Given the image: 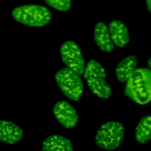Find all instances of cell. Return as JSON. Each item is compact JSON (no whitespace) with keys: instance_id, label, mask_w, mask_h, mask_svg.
Returning <instances> with one entry per match:
<instances>
[{"instance_id":"obj_2","label":"cell","mask_w":151,"mask_h":151,"mask_svg":"<svg viewBox=\"0 0 151 151\" xmlns=\"http://www.w3.org/2000/svg\"><path fill=\"white\" fill-rule=\"evenodd\" d=\"M12 18L17 22L31 27H42L52 19V14L46 6L40 4H29L14 8Z\"/></svg>"},{"instance_id":"obj_6","label":"cell","mask_w":151,"mask_h":151,"mask_svg":"<svg viewBox=\"0 0 151 151\" xmlns=\"http://www.w3.org/2000/svg\"><path fill=\"white\" fill-rule=\"evenodd\" d=\"M60 53L66 67L79 76L83 74L85 60L80 46L73 41H66L60 46Z\"/></svg>"},{"instance_id":"obj_14","label":"cell","mask_w":151,"mask_h":151,"mask_svg":"<svg viewBox=\"0 0 151 151\" xmlns=\"http://www.w3.org/2000/svg\"><path fill=\"white\" fill-rule=\"evenodd\" d=\"M45 2L51 8L60 11H67L71 6L70 0H45Z\"/></svg>"},{"instance_id":"obj_16","label":"cell","mask_w":151,"mask_h":151,"mask_svg":"<svg viewBox=\"0 0 151 151\" xmlns=\"http://www.w3.org/2000/svg\"><path fill=\"white\" fill-rule=\"evenodd\" d=\"M147 64L148 68L151 70V56H150V57H149V58L148 59L147 62Z\"/></svg>"},{"instance_id":"obj_8","label":"cell","mask_w":151,"mask_h":151,"mask_svg":"<svg viewBox=\"0 0 151 151\" xmlns=\"http://www.w3.org/2000/svg\"><path fill=\"white\" fill-rule=\"evenodd\" d=\"M24 134L20 126L12 122L0 120V142L14 144L19 142Z\"/></svg>"},{"instance_id":"obj_1","label":"cell","mask_w":151,"mask_h":151,"mask_svg":"<svg viewBox=\"0 0 151 151\" xmlns=\"http://www.w3.org/2000/svg\"><path fill=\"white\" fill-rule=\"evenodd\" d=\"M124 95L134 103L145 105L151 101V70L137 68L126 82Z\"/></svg>"},{"instance_id":"obj_11","label":"cell","mask_w":151,"mask_h":151,"mask_svg":"<svg viewBox=\"0 0 151 151\" xmlns=\"http://www.w3.org/2000/svg\"><path fill=\"white\" fill-rule=\"evenodd\" d=\"M137 65V57L136 55H130L123 58L116 66V80L121 83L127 82L136 70Z\"/></svg>"},{"instance_id":"obj_5","label":"cell","mask_w":151,"mask_h":151,"mask_svg":"<svg viewBox=\"0 0 151 151\" xmlns=\"http://www.w3.org/2000/svg\"><path fill=\"white\" fill-rule=\"evenodd\" d=\"M124 137V127L117 121H110L103 124L97 130L95 142L100 148L107 150L117 149Z\"/></svg>"},{"instance_id":"obj_3","label":"cell","mask_w":151,"mask_h":151,"mask_svg":"<svg viewBox=\"0 0 151 151\" xmlns=\"http://www.w3.org/2000/svg\"><path fill=\"white\" fill-rule=\"evenodd\" d=\"M83 77L93 94L104 99L111 96V88L106 80L105 69L99 61L94 59L89 60L86 65Z\"/></svg>"},{"instance_id":"obj_15","label":"cell","mask_w":151,"mask_h":151,"mask_svg":"<svg viewBox=\"0 0 151 151\" xmlns=\"http://www.w3.org/2000/svg\"><path fill=\"white\" fill-rule=\"evenodd\" d=\"M145 2H146L148 11L151 14V0H146Z\"/></svg>"},{"instance_id":"obj_4","label":"cell","mask_w":151,"mask_h":151,"mask_svg":"<svg viewBox=\"0 0 151 151\" xmlns=\"http://www.w3.org/2000/svg\"><path fill=\"white\" fill-rule=\"evenodd\" d=\"M54 78L67 98L73 101L80 100L84 92V84L80 76L67 67H63L56 72Z\"/></svg>"},{"instance_id":"obj_7","label":"cell","mask_w":151,"mask_h":151,"mask_svg":"<svg viewBox=\"0 0 151 151\" xmlns=\"http://www.w3.org/2000/svg\"><path fill=\"white\" fill-rule=\"evenodd\" d=\"M55 118L66 129L74 128L78 122V116L72 104L65 100L56 102L53 106Z\"/></svg>"},{"instance_id":"obj_12","label":"cell","mask_w":151,"mask_h":151,"mask_svg":"<svg viewBox=\"0 0 151 151\" xmlns=\"http://www.w3.org/2000/svg\"><path fill=\"white\" fill-rule=\"evenodd\" d=\"M42 150L74 151L70 140L60 134H53L47 137L42 142Z\"/></svg>"},{"instance_id":"obj_9","label":"cell","mask_w":151,"mask_h":151,"mask_svg":"<svg viewBox=\"0 0 151 151\" xmlns=\"http://www.w3.org/2000/svg\"><path fill=\"white\" fill-rule=\"evenodd\" d=\"M111 38L114 45L123 48L130 40L129 30L126 25L120 20L113 19L108 26Z\"/></svg>"},{"instance_id":"obj_13","label":"cell","mask_w":151,"mask_h":151,"mask_svg":"<svg viewBox=\"0 0 151 151\" xmlns=\"http://www.w3.org/2000/svg\"><path fill=\"white\" fill-rule=\"evenodd\" d=\"M135 140L141 144L151 139V115L143 116L137 124L134 132Z\"/></svg>"},{"instance_id":"obj_10","label":"cell","mask_w":151,"mask_h":151,"mask_svg":"<svg viewBox=\"0 0 151 151\" xmlns=\"http://www.w3.org/2000/svg\"><path fill=\"white\" fill-rule=\"evenodd\" d=\"M94 40L102 51L111 52L115 48L108 27L103 22H99L94 26Z\"/></svg>"}]
</instances>
